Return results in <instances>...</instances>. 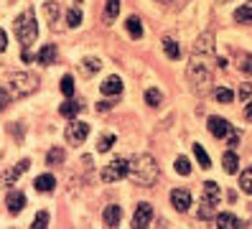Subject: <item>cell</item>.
<instances>
[{"label": "cell", "instance_id": "d6986e66", "mask_svg": "<svg viewBox=\"0 0 252 229\" xmlns=\"http://www.w3.org/2000/svg\"><path fill=\"white\" fill-rule=\"evenodd\" d=\"M221 165H224L227 173H237V168H240V161H237V153L234 150H227L224 158H221Z\"/></svg>", "mask_w": 252, "mask_h": 229}, {"label": "cell", "instance_id": "4316f807", "mask_svg": "<svg viewBox=\"0 0 252 229\" xmlns=\"http://www.w3.org/2000/svg\"><path fill=\"white\" fill-rule=\"evenodd\" d=\"M79 110H82V104H79V102H71V99H69V102H64L62 107H59V112H62L64 117H74Z\"/></svg>", "mask_w": 252, "mask_h": 229}, {"label": "cell", "instance_id": "83f0119b", "mask_svg": "<svg viewBox=\"0 0 252 229\" xmlns=\"http://www.w3.org/2000/svg\"><path fill=\"white\" fill-rule=\"evenodd\" d=\"M214 97H217L221 104H229V102L234 99V92L227 89V87H217V89H214Z\"/></svg>", "mask_w": 252, "mask_h": 229}, {"label": "cell", "instance_id": "484cf974", "mask_svg": "<svg viewBox=\"0 0 252 229\" xmlns=\"http://www.w3.org/2000/svg\"><path fill=\"white\" fill-rule=\"evenodd\" d=\"M240 189L252 196V168H245V171H242V176H240Z\"/></svg>", "mask_w": 252, "mask_h": 229}, {"label": "cell", "instance_id": "f35d334b", "mask_svg": "<svg viewBox=\"0 0 252 229\" xmlns=\"http://www.w3.org/2000/svg\"><path fill=\"white\" fill-rule=\"evenodd\" d=\"M5 46H8V36H5V31L0 28V54L5 51Z\"/></svg>", "mask_w": 252, "mask_h": 229}, {"label": "cell", "instance_id": "9c48e42d", "mask_svg": "<svg viewBox=\"0 0 252 229\" xmlns=\"http://www.w3.org/2000/svg\"><path fill=\"white\" fill-rule=\"evenodd\" d=\"M171 204H173V209L176 211H189V206H191V194L186 191V189H173L171 191Z\"/></svg>", "mask_w": 252, "mask_h": 229}, {"label": "cell", "instance_id": "7a4b0ae2", "mask_svg": "<svg viewBox=\"0 0 252 229\" xmlns=\"http://www.w3.org/2000/svg\"><path fill=\"white\" fill-rule=\"evenodd\" d=\"M127 176L135 186H153L158 181V163L153 156H135L132 161H127Z\"/></svg>", "mask_w": 252, "mask_h": 229}, {"label": "cell", "instance_id": "8992f818", "mask_svg": "<svg viewBox=\"0 0 252 229\" xmlns=\"http://www.w3.org/2000/svg\"><path fill=\"white\" fill-rule=\"evenodd\" d=\"M28 165H31V161H28V158H23L21 163H16V165H13V168H8V171H3V173H0V186H3V189H8V186H16V181L28 171Z\"/></svg>", "mask_w": 252, "mask_h": 229}, {"label": "cell", "instance_id": "f546056e", "mask_svg": "<svg viewBox=\"0 0 252 229\" xmlns=\"http://www.w3.org/2000/svg\"><path fill=\"white\" fill-rule=\"evenodd\" d=\"M66 26H69V28H79V26H82V10H79V8H71V10L66 13Z\"/></svg>", "mask_w": 252, "mask_h": 229}, {"label": "cell", "instance_id": "ee69618b", "mask_svg": "<svg viewBox=\"0 0 252 229\" xmlns=\"http://www.w3.org/2000/svg\"><path fill=\"white\" fill-rule=\"evenodd\" d=\"M219 3H221V0H219Z\"/></svg>", "mask_w": 252, "mask_h": 229}, {"label": "cell", "instance_id": "f1b7e54d", "mask_svg": "<svg viewBox=\"0 0 252 229\" xmlns=\"http://www.w3.org/2000/svg\"><path fill=\"white\" fill-rule=\"evenodd\" d=\"M194 156H196V161H199V165L201 168H212V161H209V156H206V150H204V145H194Z\"/></svg>", "mask_w": 252, "mask_h": 229}, {"label": "cell", "instance_id": "8fae6325", "mask_svg": "<svg viewBox=\"0 0 252 229\" xmlns=\"http://www.w3.org/2000/svg\"><path fill=\"white\" fill-rule=\"evenodd\" d=\"M99 92H102L105 97L120 95V92H123V79H120V76H107V79L99 84Z\"/></svg>", "mask_w": 252, "mask_h": 229}, {"label": "cell", "instance_id": "4dcf8cb0", "mask_svg": "<svg viewBox=\"0 0 252 229\" xmlns=\"http://www.w3.org/2000/svg\"><path fill=\"white\" fill-rule=\"evenodd\" d=\"M46 227H49V211H38L31 222V229H46Z\"/></svg>", "mask_w": 252, "mask_h": 229}, {"label": "cell", "instance_id": "e0dca14e", "mask_svg": "<svg viewBox=\"0 0 252 229\" xmlns=\"http://www.w3.org/2000/svg\"><path fill=\"white\" fill-rule=\"evenodd\" d=\"M125 28H127L130 38H143V23H140V18H135V15H130V18L125 21Z\"/></svg>", "mask_w": 252, "mask_h": 229}, {"label": "cell", "instance_id": "d4e9b609", "mask_svg": "<svg viewBox=\"0 0 252 229\" xmlns=\"http://www.w3.org/2000/svg\"><path fill=\"white\" fill-rule=\"evenodd\" d=\"M115 140H117V135H112V132H107V135H102L99 140H97V150L99 153H107L112 145H115Z\"/></svg>", "mask_w": 252, "mask_h": 229}, {"label": "cell", "instance_id": "d6a6232c", "mask_svg": "<svg viewBox=\"0 0 252 229\" xmlns=\"http://www.w3.org/2000/svg\"><path fill=\"white\" fill-rule=\"evenodd\" d=\"M173 168H176V173H181V176H189L191 173V163H189V158H176V163H173Z\"/></svg>", "mask_w": 252, "mask_h": 229}, {"label": "cell", "instance_id": "4fadbf2b", "mask_svg": "<svg viewBox=\"0 0 252 229\" xmlns=\"http://www.w3.org/2000/svg\"><path fill=\"white\" fill-rule=\"evenodd\" d=\"M201 201L204 204H219V186H217V183L214 181H206L204 183V194H201Z\"/></svg>", "mask_w": 252, "mask_h": 229}, {"label": "cell", "instance_id": "5bb4252c", "mask_svg": "<svg viewBox=\"0 0 252 229\" xmlns=\"http://www.w3.org/2000/svg\"><path fill=\"white\" fill-rule=\"evenodd\" d=\"M54 186H56V178H54L51 173H43V176H38V178L33 181V189L41 191V194H49Z\"/></svg>", "mask_w": 252, "mask_h": 229}, {"label": "cell", "instance_id": "7bdbcfd3", "mask_svg": "<svg viewBox=\"0 0 252 229\" xmlns=\"http://www.w3.org/2000/svg\"><path fill=\"white\" fill-rule=\"evenodd\" d=\"M77 3H82V0H77Z\"/></svg>", "mask_w": 252, "mask_h": 229}, {"label": "cell", "instance_id": "74e56055", "mask_svg": "<svg viewBox=\"0 0 252 229\" xmlns=\"http://www.w3.org/2000/svg\"><path fill=\"white\" fill-rule=\"evenodd\" d=\"M214 217V209H212V204H204L201 209H199V219H212Z\"/></svg>", "mask_w": 252, "mask_h": 229}, {"label": "cell", "instance_id": "7c38bea8", "mask_svg": "<svg viewBox=\"0 0 252 229\" xmlns=\"http://www.w3.org/2000/svg\"><path fill=\"white\" fill-rule=\"evenodd\" d=\"M5 204H8V211L10 214H21L23 206H26V196L21 191H10L8 198H5Z\"/></svg>", "mask_w": 252, "mask_h": 229}, {"label": "cell", "instance_id": "603a6c76", "mask_svg": "<svg viewBox=\"0 0 252 229\" xmlns=\"http://www.w3.org/2000/svg\"><path fill=\"white\" fill-rule=\"evenodd\" d=\"M117 13H120V0H107V5H105V21L112 23L117 18Z\"/></svg>", "mask_w": 252, "mask_h": 229}, {"label": "cell", "instance_id": "2e32d148", "mask_svg": "<svg viewBox=\"0 0 252 229\" xmlns=\"http://www.w3.org/2000/svg\"><path fill=\"white\" fill-rule=\"evenodd\" d=\"M120 219H123V209L117 206V204H110L105 209V224L107 227H117V224H120Z\"/></svg>", "mask_w": 252, "mask_h": 229}, {"label": "cell", "instance_id": "ba28073f", "mask_svg": "<svg viewBox=\"0 0 252 229\" xmlns=\"http://www.w3.org/2000/svg\"><path fill=\"white\" fill-rule=\"evenodd\" d=\"M87 135H90V125H87V122H77V120H74V122H69V125H66V140L71 145L84 143Z\"/></svg>", "mask_w": 252, "mask_h": 229}, {"label": "cell", "instance_id": "44dd1931", "mask_svg": "<svg viewBox=\"0 0 252 229\" xmlns=\"http://www.w3.org/2000/svg\"><path fill=\"white\" fill-rule=\"evenodd\" d=\"M234 21L237 23H250L252 21V0H250V3H245L242 8L234 10Z\"/></svg>", "mask_w": 252, "mask_h": 229}, {"label": "cell", "instance_id": "ac0fdd59", "mask_svg": "<svg viewBox=\"0 0 252 229\" xmlns=\"http://www.w3.org/2000/svg\"><path fill=\"white\" fill-rule=\"evenodd\" d=\"M240 222H237L234 214H217V229H237Z\"/></svg>", "mask_w": 252, "mask_h": 229}, {"label": "cell", "instance_id": "ab89813d", "mask_svg": "<svg viewBox=\"0 0 252 229\" xmlns=\"http://www.w3.org/2000/svg\"><path fill=\"white\" fill-rule=\"evenodd\" d=\"M250 92H252V87H250V84H245V87L240 89V99H247V97H250Z\"/></svg>", "mask_w": 252, "mask_h": 229}, {"label": "cell", "instance_id": "d590c367", "mask_svg": "<svg viewBox=\"0 0 252 229\" xmlns=\"http://www.w3.org/2000/svg\"><path fill=\"white\" fill-rule=\"evenodd\" d=\"M62 92H64L66 97H71V95H74V76H69V74H66L64 79H62Z\"/></svg>", "mask_w": 252, "mask_h": 229}, {"label": "cell", "instance_id": "60d3db41", "mask_svg": "<svg viewBox=\"0 0 252 229\" xmlns=\"http://www.w3.org/2000/svg\"><path fill=\"white\" fill-rule=\"evenodd\" d=\"M245 120H247V122H252V99H250V104L245 107Z\"/></svg>", "mask_w": 252, "mask_h": 229}, {"label": "cell", "instance_id": "e575fe53", "mask_svg": "<svg viewBox=\"0 0 252 229\" xmlns=\"http://www.w3.org/2000/svg\"><path fill=\"white\" fill-rule=\"evenodd\" d=\"M240 69L252 76V56L250 54H240Z\"/></svg>", "mask_w": 252, "mask_h": 229}, {"label": "cell", "instance_id": "30bf717a", "mask_svg": "<svg viewBox=\"0 0 252 229\" xmlns=\"http://www.w3.org/2000/svg\"><path fill=\"white\" fill-rule=\"evenodd\" d=\"M209 132L221 140V137H227L232 132V125H229L224 117H209Z\"/></svg>", "mask_w": 252, "mask_h": 229}, {"label": "cell", "instance_id": "3957f363", "mask_svg": "<svg viewBox=\"0 0 252 229\" xmlns=\"http://www.w3.org/2000/svg\"><path fill=\"white\" fill-rule=\"evenodd\" d=\"M16 36L21 41L23 49H28V46H33L36 38H38V26H36V13L28 8L23 10L18 18H16Z\"/></svg>", "mask_w": 252, "mask_h": 229}, {"label": "cell", "instance_id": "5b68a950", "mask_svg": "<svg viewBox=\"0 0 252 229\" xmlns=\"http://www.w3.org/2000/svg\"><path fill=\"white\" fill-rule=\"evenodd\" d=\"M127 176V161L125 158H112L105 168H102V181L105 183H115Z\"/></svg>", "mask_w": 252, "mask_h": 229}, {"label": "cell", "instance_id": "1f68e13d", "mask_svg": "<svg viewBox=\"0 0 252 229\" xmlns=\"http://www.w3.org/2000/svg\"><path fill=\"white\" fill-rule=\"evenodd\" d=\"M43 13H46V15H49V21L56 26V18H59V3H54V0L43 3Z\"/></svg>", "mask_w": 252, "mask_h": 229}, {"label": "cell", "instance_id": "6da1fadb", "mask_svg": "<svg viewBox=\"0 0 252 229\" xmlns=\"http://www.w3.org/2000/svg\"><path fill=\"white\" fill-rule=\"evenodd\" d=\"M217 69V54H214V33L206 31L194 41V49H191V59L186 66V76L194 87H204L212 82Z\"/></svg>", "mask_w": 252, "mask_h": 229}, {"label": "cell", "instance_id": "b9f144b4", "mask_svg": "<svg viewBox=\"0 0 252 229\" xmlns=\"http://www.w3.org/2000/svg\"><path fill=\"white\" fill-rule=\"evenodd\" d=\"M156 3H171V0H156Z\"/></svg>", "mask_w": 252, "mask_h": 229}, {"label": "cell", "instance_id": "836d02e7", "mask_svg": "<svg viewBox=\"0 0 252 229\" xmlns=\"http://www.w3.org/2000/svg\"><path fill=\"white\" fill-rule=\"evenodd\" d=\"M145 102L151 104V107H158V104L163 102V95H160L158 89H148V92H145Z\"/></svg>", "mask_w": 252, "mask_h": 229}, {"label": "cell", "instance_id": "8d00e7d4", "mask_svg": "<svg viewBox=\"0 0 252 229\" xmlns=\"http://www.w3.org/2000/svg\"><path fill=\"white\" fill-rule=\"evenodd\" d=\"M10 99H13V97H10V92H8V89H3V87H0V112H3L5 107L10 104Z\"/></svg>", "mask_w": 252, "mask_h": 229}, {"label": "cell", "instance_id": "cb8c5ba5", "mask_svg": "<svg viewBox=\"0 0 252 229\" xmlns=\"http://www.w3.org/2000/svg\"><path fill=\"white\" fill-rule=\"evenodd\" d=\"M64 163V150L62 148H51L46 153V165H62Z\"/></svg>", "mask_w": 252, "mask_h": 229}, {"label": "cell", "instance_id": "52a82bcc", "mask_svg": "<svg viewBox=\"0 0 252 229\" xmlns=\"http://www.w3.org/2000/svg\"><path fill=\"white\" fill-rule=\"evenodd\" d=\"M151 222H153V206L140 201L135 206V214H132V227H135V229H148Z\"/></svg>", "mask_w": 252, "mask_h": 229}, {"label": "cell", "instance_id": "277c9868", "mask_svg": "<svg viewBox=\"0 0 252 229\" xmlns=\"http://www.w3.org/2000/svg\"><path fill=\"white\" fill-rule=\"evenodd\" d=\"M36 87H38V79L28 71H18V74L10 76V97H16V99H23L28 95H33Z\"/></svg>", "mask_w": 252, "mask_h": 229}, {"label": "cell", "instance_id": "ffe728a7", "mask_svg": "<svg viewBox=\"0 0 252 229\" xmlns=\"http://www.w3.org/2000/svg\"><path fill=\"white\" fill-rule=\"evenodd\" d=\"M163 51H166V56H168V59L179 61V56H181V46L176 43L173 38H163Z\"/></svg>", "mask_w": 252, "mask_h": 229}, {"label": "cell", "instance_id": "7402d4cb", "mask_svg": "<svg viewBox=\"0 0 252 229\" xmlns=\"http://www.w3.org/2000/svg\"><path fill=\"white\" fill-rule=\"evenodd\" d=\"M102 69V61L99 59H94V56H87V59H82V71L90 76V74H94V71H99Z\"/></svg>", "mask_w": 252, "mask_h": 229}, {"label": "cell", "instance_id": "9a60e30c", "mask_svg": "<svg viewBox=\"0 0 252 229\" xmlns=\"http://www.w3.org/2000/svg\"><path fill=\"white\" fill-rule=\"evenodd\" d=\"M36 61H38V64H43V66H49V64H54V61H56V46H43V49L36 54Z\"/></svg>", "mask_w": 252, "mask_h": 229}]
</instances>
